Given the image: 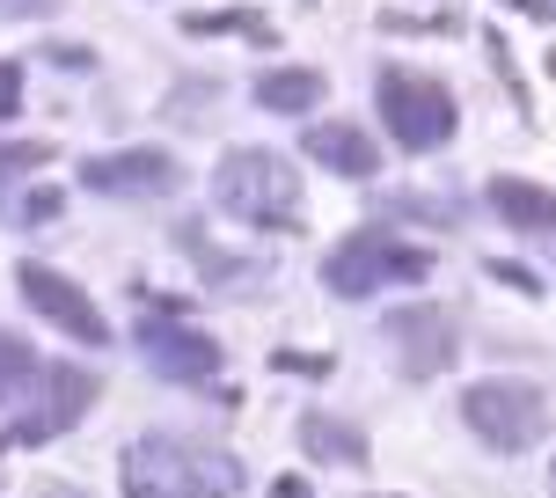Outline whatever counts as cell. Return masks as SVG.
<instances>
[{"label":"cell","instance_id":"1","mask_svg":"<svg viewBox=\"0 0 556 498\" xmlns=\"http://www.w3.org/2000/svg\"><path fill=\"white\" fill-rule=\"evenodd\" d=\"M125 476L154 484L162 498H242V491H250L242 455H227V447H198V440H168V433H147V440L125 455Z\"/></svg>","mask_w":556,"mask_h":498},{"label":"cell","instance_id":"2","mask_svg":"<svg viewBox=\"0 0 556 498\" xmlns=\"http://www.w3.org/2000/svg\"><path fill=\"white\" fill-rule=\"evenodd\" d=\"M213 198H220L227 221H250V227H293L301 221V176L293 162H278L264 147H242L213 169Z\"/></svg>","mask_w":556,"mask_h":498},{"label":"cell","instance_id":"3","mask_svg":"<svg viewBox=\"0 0 556 498\" xmlns=\"http://www.w3.org/2000/svg\"><path fill=\"white\" fill-rule=\"evenodd\" d=\"M432 272V257L417 242H403V235H389V227H359V235H344V242L330 249V264H323V278H330V294H381V286H410V278Z\"/></svg>","mask_w":556,"mask_h":498},{"label":"cell","instance_id":"4","mask_svg":"<svg viewBox=\"0 0 556 498\" xmlns=\"http://www.w3.org/2000/svg\"><path fill=\"white\" fill-rule=\"evenodd\" d=\"M462 418H469V433L483 447H498V455H520L549 433V396L534 382H476L462 396Z\"/></svg>","mask_w":556,"mask_h":498},{"label":"cell","instance_id":"5","mask_svg":"<svg viewBox=\"0 0 556 498\" xmlns=\"http://www.w3.org/2000/svg\"><path fill=\"white\" fill-rule=\"evenodd\" d=\"M381 125L395 133V147L410 154H432L454 139V96L432 74H410V66H389L381 74Z\"/></svg>","mask_w":556,"mask_h":498},{"label":"cell","instance_id":"6","mask_svg":"<svg viewBox=\"0 0 556 498\" xmlns=\"http://www.w3.org/2000/svg\"><path fill=\"white\" fill-rule=\"evenodd\" d=\"M23 301L37 308V315H45L52 331H66L74 345H96V352L111 345V323H103V308L88 301L74 278H59L52 264H23Z\"/></svg>","mask_w":556,"mask_h":498},{"label":"cell","instance_id":"7","mask_svg":"<svg viewBox=\"0 0 556 498\" xmlns=\"http://www.w3.org/2000/svg\"><path fill=\"white\" fill-rule=\"evenodd\" d=\"M81 184L103 198H168L184 184V162L162 154V147H132V154H96L81 162Z\"/></svg>","mask_w":556,"mask_h":498},{"label":"cell","instance_id":"8","mask_svg":"<svg viewBox=\"0 0 556 498\" xmlns=\"http://www.w3.org/2000/svg\"><path fill=\"white\" fill-rule=\"evenodd\" d=\"M139 352L162 382H184V388H213V374H220V345L184 331V323H162V315L139 323Z\"/></svg>","mask_w":556,"mask_h":498},{"label":"cell","instance_id":"9","mask_svg":"<svg viewBox=\"0 0 556 498\" xmlns=\"http://www.w3.org/2000/svg\"><path fill=\"white\" fill-rule=\"evenodd\" d=\"M389 345L403 352V374L410 382H432V374H446L454 366V315L446 308H403V315H389Z\"/></svg>","mask_w":556,"mask_h":498},{"label":"cell","instance_id":"10","mask_svg":"<svg viewBox=\"0 0 556 498\" xmlns=\"http://www.w3.org/2000/svg\"><path fill=\"white\" fill-rule=\"evenodd\" d=\"M88 396H96V374H81V366H52V374H45V403H37L29 418H15L8 440H23V447L52 440L59 425H74V418L88 411Z\"/></svg>","mask_w":556,"mask_h":498},{"label":"cell","instance_id":"11","mask_svg":"<svg viewBox=\"0 0 556 498\" xmlns=\"http://www.w3.org/2000/svg\"><path fill=\"white\" fill-rule=\"evenodd\" d=\"M307 154L323 169H337V176H374V169H381V147H374L359 125H337V117L307 133Z\"/></svg>","mask_w":556,"mask_h":498},{"label":"cell","instance_id":"12","mask_svg":"<svg viewBox=\"0 0 556 498\" xmlns=\"http://www.w3.org/2000/svg\"><path fill=\"white\" fill-rule=\"evenodd\" d=\"M491 206L528 235H556V191H542L528 176H491Z\"/></svg>","mask_w":556,"mask_h":498},{"label":"cell","instance_id":"13","mask_svg":"<svg viewBox=\"0 0 556 498\" xmlns=\"http://www.w3.org/2000/svg\"><path fill=\"white\" fill-rule=\"evenodd\" d=\"M301 447L337 470H366V433H352L344 418H301Z\"/></svg>","mask_w":556,"mask_h":498},{"label":"cell","instance_id":"14","mask_svg":"<svg viewBox=\"0 0 556 498\" xmlns=\"http://www.w3.org/2000/svg\"><path fill=\"white\" fill-rule=\"evenodd\" d=\"M256 103L278 111V117H293V111H307V103H323V74H315V66H278V74L256 82Z\"/></svg>","mask_w":556,"mask_h":498},{"label":"cell","instance_id":"15","mask_svg":"<svg viewBox=\"0 0 556 498\" xmlns=\"http://www.w3.org/2000/svg\"><path fill=\"white\" fill-rule=\"evenodd\" d=\"M45 374H52V366H37V352H29L23 337L0 331V403H15V396H29V388H45Z\"/></svg>","mask_w":556,"mask_h":498},{"label":"cell","instance_id":"16","mask_svg":"<svg viewBox=\"0 0 556 498\" xmlns=\"http://www.w3.org/2000/svg\"><path fill=\"white\" fill-rule=\"evenodd\" d=\"M45 162V147L37 139H23V147H0V176H15V169H37Z\"/></svg>","mask_w":556,"mask_h":498},{"label":"cell","instance_id":"17","mask_svg":"<svg viewBox=\"0 0 556 498\" xmlns=\"http://www.w3.org/2000/svg\"><path fill=\"white\" fill-rule=\"evenodd\" d=\"M59 213V191H23V206H15V221H52Z\"/></svg>","mask_w":556,"mask_h":498},{"label":"cell","instance_id":"18","mask_svg":"<svg viewBox=\"0 0 556 498\" xmlns=\"http://www.w3.org/2000/svg\"><path fill=\"white\" fill-rule=\"evenodd\" d=\"M278 366H286V374H307V382H315V374H323L330 360H323V352H307V360H301V352H278Z\"/></svg>","mask_w":556,"mask_h":498},{"label":"cell","instance_id":"19","mask_svg":"<svg viewBox=\"0 0 556 498\" xmlns=\"http://www.w3.org/2000/svg\"><path fill=\"white\" fill-rule=\"evenodd\" d=\"M15 82H23V74H15V66H0V111H15V96H23Z\"/></svg>","mask_w":556,"mask_h":498},{"label":"cell","instance_id":"20","mask_svg":"<svg viewBox=\"0 0 556 498\" xmlns=\"http://www.w3.org/2000/svg\"><path fill=\"white\" fill-rule=\"evenodd\" d=\"M271 498H307V476H278V484H271Z\"/></svg>","mask_w":556,"mask_h":498},{"label":"cell","instance_id":"21","mask_svg":"<svg viewBox=\"0 0 556 498\" xmlns=\"http://www.w3.org/2000/svg\"><path fill=\"white\" fill-rule=\"evenodd\" d=\"M29 498H88V491H81V484H37Z\"/></svg>","mask_w":556,"mask_h":498},{"label":"cell","instance_id":"22","mask_svg":"<svg viewBox=\"0 0 556 498\" xmlns=\"http://www.w3.org/2000/svg\"><path fill=\"white\" fill-rule=\"evenodd\" d=\"M0 8H52V0H0Z\"/></svg>","mask_w":556,"mask_h":498},{"label":"cell","instance_id":"23","mask_svg":"<svg viewBox=\"0 0 556 498\" xmlns=\"http://www.w3.org/2000/svg\"><path fill=\"white\" fill-rule=\"evenodd\" d=\"M549 491H556V476H549Z\"/></svg>","mask_w":556,"mask_h":498}]
</instances>
